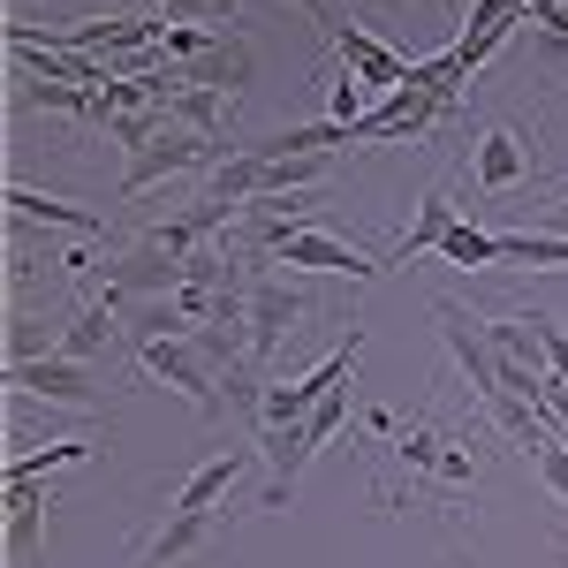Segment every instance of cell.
Returning <instances> with one entry per match:
<instances>
[{
	"mask_svg": "<svg viewBox=\"0 0 568 568\" xmlns=\"http://www.w3.org/2000/svg\"><path fill=\"white\" fill-rule=\"evenodd\" d=\"M136 356H144V372H152V379H168V387L190 394L205 417H220V372H227V364H220L197 334H152Z\"/></svg>",
	"mask_w": 568,
	"mask_h": 568,
	"instance_id": "1",
	"label": "cell"
},
{
	"mask_svg": "<svg viewBox=\"0 0 568 568\" xmlns=\"http://www.w3.org/2000/svg\"><path fill=\"white\" fill-rule=\"evenodd\" d=\"M235 144H213V136H197V130H160L152 144H136L130 152V168H122V197H144V190H160V182H175L190 175V168H205V160H227Z\"/></svg>",
	"mask_w": 568,
	"mask_h": 568,
	"instance_id": "2",
	"label": "cell"
},
{
	"mask_svg": "<svg viewBox=\"0 0 568 568\" xmlns=\"http://www.w3.org/2000/svg\"><path fill=\"white\" fill-rule=\"evenodd\" d=\"M8 387L39 394V402H61V409H99V387H91V364L77 356H8Z\"/></svg>",
	"mask_w": 568,
	"mask_h": 568,
	"instance_id": "3",
	"label": "cell"
},
{
	"mask_svg": "<svg viewBox=\"0 0 568 568\" xmlns=\"http://www.w3.org/2000/svg\"><path fill=\"white\" fill-rule=\"evenodd\" d=\"M433 318H439V334H447V349H455V364L470 372L478 402L508 394V387H500V356H493V342H485V318H470V311H463V304H447V296L433 304Z\"/></svg>",
	"mask_w": 568,
	"mask_h": 568,
	"instance_id": "4",
	"label": "cell"
},
{
	"mask_svg": "<svg viewBox=\"0 0 568 568\" xmlns=\"http://www.w3.org/2000/svg\"><path fill=\"white\" fill-rule=\"evenodd\" d=\"M273 258L288 265V273H349V281H379V273H387L379 258L349 251V243H342V235H326V227H296Z\"/></svg>",
	"mask_w": 568,
	"mask_h": 568,
	"instance_id": "5",
	"label": "cell"
},
{
	"mask_svg": "<svg viewBox=\"0 0 568 568\" xmlns=\"http://www.w3.org/2000/svg\"><path fill=\"white\" fill-rule=\"evenodd\" d=\"M447 114V99H433V91H417V84H402V91H387L364 122H356V144H379V136H425Z\"/></svg>",
	"mask_w": 568,
	"mask_h": 568,
	"instance_id": "6",
	"label": "cell"
},
{
	"mask_svg": "<svg viewBox=\"0 0 568 568\" xmlns=\"http://www.w3.org/2000/svg\"><path fill=\"white\" fill-rule=\"evenodd\" d=\"M251 69H258V53H251V39H235V31H205V45H197V61L182 69V84H205V91H243L251 84Z\"/></svg>",
	"mask_w": 568,
	"mask_h": 568,
	"instance_id": "7",
	"label": "cell"
},
{
	"mask_svg": "<svg viewBox=\"0 0 568 568\" xmlns=\"http://www.w3.org/2000/svg\"><path fill=\"white\" fill-rule=\"evenodd\" d=\"M296 318H304V288H288L273 273H251V349L265 356L281 334H296Z\"/></svg>",
	"mask_w": 568,
	"mask_h": 568,
	"instance_id": "8",
	"label": "cell"
},
{
	"mask_svg": "<svg viewBox=\"0 0 568 568\" xmlns=\"http://www.w3.org/2000/svg\"><path fill=\"white\" fill-rule=\"evenodd\" d=\"M334 45H342V61H349V77L364 91H402V84H409V61H402L394 45H379L372 31L342 23V31H334Z\"/></svg>",
	"mask_w": 568,
	"mask_h": 568,
	"instance_id": "9",
	"label": "cell"
},
{
	"mask_svg": "<svg viewBox=\"0 0 568 568\" xmlns=\"http://www.w3.org/2000/svg\"><path fill=\"white\" fill-rule=\"evenodd\" d=\"M516 23H524V0H478V8H470V23H463V39H455V61L478 77L485 61H493V45L508 39Z\"/></svg>",
	"mask_w": 568,
	"mask_h": 568,
	"instance_id": "10",
	"label": "cell"
},
{
	"mask_svg": "<svg viewBox=\"0 0 568 568\" xmlns=\"http://www.w3.org/2000/svg\"><path fill=\"white\" fill-rule=\"evenodd\" d=\"M114 334H122V296H99L69 318V334H61V356H77V364H99V356L114 349Z\"/></svg>",
	"mask_w": 568,
	"mask_h": 568,
	"instance_id": "11",
	"label": "cell"
},
{
	"mask_svg": "<svg viewBox=\"0 0 568 568\" xmlns=\"http://www.w3.org/2000/svg\"><path fill=\"white\" fill-rule=\"evenodd\" d=\"M447 227H455V205H447V190H433V197L417 205V220L394 235V251L379 265H409V258H425V251H439V243H447Z\"/></svg>",
	"mask_w": 568,
	"mask_h": 568,
	"instance_id": "12",
	"label": "cell"
},
{
	"mask_svg": "<svg viewBox=\"0 0 568 568\" xmlns=\"http://www.w3.org/2000/svg\"><path fill=\"white\" fill-rule=\"evenodd\" d=\"M205 530H213V516L168 508V524H160L152 538H144V554H136V561H144V568H175L182 554H197V546H205Z\"/></svg>",
	"mask_w": 568,
	"mask_h": 568,
	"instance_id": "13",
	"label": "cell"
},
{
	"mask_svg": "<svg viewBox=\"0 0 568 568\" xmlns=\"http://www.w3.org/2000/svg\"><path fill=\"white\" fill-rule=\"evenodd\" d=\"M8 213H16V220H45V227H77V235H99V227H106L91 205L45 197V190H23V182H8Z\"/></svg>",
	"mask_w": 568,
	"mask_h": 568,
	"instance_id": "14",
	"label": "cell"
},
{
	"mask_svg": "<svg viewBox=\"0 0 568 568\" xmlns=\"http://www.w3.org/2000/svg\"><path fill=\"white\" fill-rule=\"evenodd\" d=\"M39 524H45L39 485H8V561L16 568H39Z\"/></svg>",
	"mask_w": 568,
	"mask_h": 568,
	"instance_id": "15",
	"label": "cell"
},
{
	"mask_svg": "<svg viewBox=\"0 0 568 568\" xmlns=\"http://www.w3.org/2000/svg\"><path fill=\"white\" fill-rule=\"evenodd\" d=\"M16 106H31V114H77V122H91V114H99V91L69 84V77H31V84H16Z\"/></svg>",
	"mask_w": 568,
	"mask_h": 568,
	"instance_id": "16",
	"label": "cell"
},
{
	"mask_svg": "<svg viewBox=\"0 0 568 568\" xmlns=\"http://www.w3.org/2000/svg\"><path fill=\"white\" fill-rule=\"evenodd\" d=\"M205 197H220V205H258L265 197V160L235 144V152L213 168V190H205Z\"/></svg>",
	"mask_w": 568,
	"mask_h": 568,
	"instance_id": "17",
	"label": "cell"
},
{
	"mask_svg": "<svg viewBox=\"0 0 568 568\" xmlns=\"http://www.w3.org/2000/svg\"><path fill=\"white\" fill-rule=\"evenodd\" d=\"M235 478H243V455H213V463H205V470H197V478L175 493V508H190V516H213L220 500L235 493Z\"/></svg>",
	"mask_w": 568,
	"mask_h": 568,
	"instance_id": "18",
	"label": "cell"
},
{
	"mask_svg": "<svg viewBox=\"0 0 568 568\" xmlns=\"http://www.w3.org/2000/svg\"><path fill=\"white\" fill-rule=\"evenodd\" d=\"M524 182V144L508 130H485L478 136V190H516Z\"/></svg>",
	"mask_w": 568,
	"mask_h": 568,
	"instance_id": "19",
	"label": "cell"
},
{
	"mask_svg": "<svg viewBox=\"0 0 568 568\" xmlns=\"http://www.w3.org/2000/svg\"><path fill=\"white\" fill-rule=\"evenodd\" d=\"M500 265H546V273H568V235H554V227L500 235Z\"/></svg>",
	"mask_w": 568,
	"mask_h": 568,
	"instance_id": "20",
	"label": "cell"
},
{
	"mask_svg": "<svg viewBox=\"0 0 568 568\" xmlns=\"http://www.w3.org/2000/svg\"><path fill=\"white\" fill-rule=\"evenodd\" d=\"M91 455V439H45L39 455H16L8 463V485H39L45 470H61V463H84Z\"/></svg>",
	"mask_w": 568,
	"mask_h": 568,
	"instance_id": "21",
	"label": "cell"
},
{
	"mask_svg": "<svg viewBox=\"0 0 568 568\" xmlns=\"http://www.w3.org/2000/svg\"><path fill=\"white\" fill-rule=\"evenodd\" d=\"M326 175V152H288V160H265V197H296Z\"/></svg>",
	"mask_w": 568,
	"mask_h": 568,
	"instance_id": "22",
	"label": "cell"
},
{
	"mask_svg": "<svg viewBox=\"0 0 568 568\" xmlns=\"http://www.w3.org/2000/svg\"><path fill=\"white\" fill-rule=\"evenodd\" d=\"M168 114H175L182 130H197V136H213V144H220V91H205V84H182L175 99H168Z\"/></svg>",
	"mask_w": 568,
	"mask_h": 568,
	"instance_id": "23",
	"label": "cell"
},
{
	"mask_svg": "<svg viewBox=\"0 0 568 568\" xmlns=\"http://www.w3.org/2000/svg\"><path fill=\"white\" fill-rule=\"evenodd\" d=\"M439 258H447V265H500V235H485V227H470V220H455L447 243H439Z\"/></svg>",
	"mask_w": 568,
	"mask_h": 568,
	"instance_id": "24",
	"label": "cell"
},
{
	"mask_svg": "<svg viewBox=\"0 0 568 568\" xmlns=\"http://www.w3.org/2000/svg\"><path fill=\"white\" fill-rule=\"evenodd\" d=\"M342 417H349V387H334V394H326V402H318V409L304 417V439H311V455H318L326 439L342 433Z\"/></svg>",
	"mask_w": 568,
	"mask_h": 568,
	"instance_id": "25",
	"label": "cell"
},
{
	"mask_svg": "<svg viewBox=\"0 0 568 568\" xmlns=\"http://www.w3.org/2000/svg\"><path fill=\"white\" fill-rule=\"evenodd\" d=\"M530 463H538V478H546V485H554V493L568 500V439H561V433H546L538 447H530Z\"/></svg>",
	"mask_w": 568,
	"mask_h": 568,
	"instance_id": "26",
	"label": "cell"
},
{
	"mask_svg": "<svg viewBox=\"0 0 568 568\" xmlns=\"http://www.w3.org/2000/svg\"><path fill=\"white\" fill-rule=\"evenodd\" d=\"M213 16H227V0H168V23H205V31H220Z\"/></svg>",
	"mask_w": 568,
	"mask_h": 568,
	"instance_id": "27",
	"label": "cell"
},
{
	"mask_svg": "<svg viewBox=\"0 0 568 568\" xmlns=\"http://www.w3.org/2000/svg\"><path fill=\"white\" fill-rule=\"evenodd\" d=\"M546 364H554V387L568 394V326H554V318H546Z\"/></svg>",
	"mask_w": 568,
	"mask_h": 568,
	"instance_id": "28",
	"label": "cell"
},
{
	"mask_svg": "<svg viewBox=\"0 0 568 568\" xmlns=\"http://www.w3.org/2000/svg\"><path fill=\"white\" fill-rule=\"evenodd\" d=\"M288 8H304V16H318L326 31H342V23H349V8H342V0H288Z\"/></svg>",
	"mask_w": 568,
	"mask_h": 568,
	"instance_id": "29",
	"label": "cell"
},
{
	"mask_svg": "<svg viewBox=\"0 0 568 568\" xmlns=\"http://www.w3.org/2000/svg\"><path fill=\"white\" fill-rule=\"evenodd\" d=\"M546 227H554V235H568V197L554 205V213H546Z\"/></svg>",
	"mask_w": 568,
	"mask_h": 568,
	"instance_id": "30",
	"label": "cell"
},
{
	"mask_svg": "<svg viewBox=\"0 0 568 568\" xmlns=\"http://www.w3.org/2000/svg\"><path fill=\"white\" fill-rule=\"evenodd\" d=\"M561 8H568V0H561Z\"/></svg>",
	"mask_w": 568,
	"mask_h": 568,
	"instance_id": "31",
	"label": "cell"
}]
</instances>
